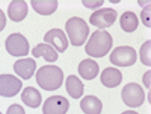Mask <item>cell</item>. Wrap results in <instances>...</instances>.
<instances>
[{
    "instance_id": "cell-2",
    "label": "cell",
    "mask_w": 151,
    "mask_h": 114,
    "mask_svg": "<svg viewBox=\"0 0 151 114\" xmlns=\"http://www.w3.org/2000/svg\"><path fill=\"white\" fill-rule=\"evenodd\" d=\"M64 75L62 70L54 65L44 66L36 73L38 85L45 91H55L61 87Z\"/></svg>"
},
{
    "instance_id": "cell-13",
    "label": "cell",
    "mask_w": 151,
    "mask_h": 114,
    "mask_svg": "<svg viewBox=\"0 0 151 114\" xmlns=\"http://www.w3.org/2000/svg\"><path fill=\"white\" fill-rule=\"evenodd\" d=\"M7 13L12 21L21 22L27 16L28 13V6L25 1L15 0L9 4Z\"/></svg>"
},
{
    "instance_id": "cell-22",
    "label": "cell",
    "mask_w": 151,
    "mask_h": 114,
    "mask_svg": "<svg viewBox=\"0 0 151 114\" xmlns=\"http://www.w3.org/2000/svg\"><path fill=\"white\" fill-rule=\"evenodd\" d=\"M141 18L143 24L146 27H150V4L144 7L141 13Z\"/></svg>"
},
{
    "instance_id": "cell-24",
    "label": "cell",
    "mask_w": 151,
    "mask_h": 114,
    "mask_svg": "<svg viewBox=\"0 0 151 114\" xmlns=\"http://www.w3.org/2000/svg\"><path fill=\"white\" fill-rule=\"evenodd\" d=\"M82 4L86 8L91 9H95L99 8L104 4V1H82Z\"/></svg>"
},
{
    "instance_id": "cell-18",
    "label": "cell",
    "mask_w": 151,
    "mask_h": 114,
    "mask_svg": "<svg viewBox=\"0 0 151 114\" xmlns=\"http://www.w3.org/2000/svg\"><path fill=\"white\" fill-rule=\"evenodd\" d=\"M65 87L68 95L73 99H79L83 95L84 84L76 75H70L66 79Z\"/></svg>"
},
{
    "instance_id": "cell-28",
    "label": "cell",
    "mask_w": 151,
    "mask_h": 114,
    "mask_svg": "<svg viewBox=\"0 0 151 114\" xmlns=\"http://www.w3.org/2000/svg\"><path fill=\"white\" fill-rule=\"evenodd\" d=\"M0 114H2V113H1V112H0Z\"/></svg>"
},
{
    "instance_id": "cell-3",
    "label": "cell",
    "mask_w": 151,
    "mask_h": 114,
    "mask_svg": "<svg viewBox=\"0 0 151 114\" xmlns=\"http://www.w3.org/2000/svg\"><path fill=\"white\" fill-rule=\"evenodd\" d=\"M65 30L69 37L71 45L81 47L84 44L89 34V27L82 18L72 17L66 22Z\"/></svg>"
},
{
    "instance_id": "cell-16",
    "label": "cell",
    "mask_w": 151,
    "mask_h": 114,
    "mask_svg": "<svg viewBox=\"0 0 151 114\" xmlns=\"http://www.w3.org/2000/svg\"><path fill=\"white\" fill-rule=\"evenodd\" d=\"M21 100L28 107L37 108L41 104L42 97L36 88L27 87L21 93Z\"/></svg>"
},
{
    "instance_id": "cell-14",
    "label": "cell",
    "mask_w": 151,
    "mask_h": 114,
    "mask_svg": "<svg viewBox=\"0 0 151 114\" xmlns=\"http://www.w3.org/2000/svg\"><path fill=\"white\" fill-rule=\"evenodd\" d=\"M78 73L85 80H91L99 73V64L94 60L86 58L80 62L78 66Z\"/></svg>"
},
{
    "instance_id": "cell-10",
    "label": "cell",
    "mask_w": 151,
    "mask_h": 114,
    "mask_svg": "<svg viewBox=\"0 0 151 114\" xmlns=\"http://www.w3.org/2000/svg\"><path fill=\"white\" fill-rule=\"evenodd\" d=\"M44 41L53 45L60 53H63L68 47V41L65 34L60 29H52L46 33Z\"/></svg>"
},
{
    "instance_id": "cell-9",
    "label": "cell",
    "mask_w": 151,
    "mask_h": 114,
    "mask_svg": "<svg viewBox=\"0 0 151 114\" xmlns=\"http://www.w3.org/2000/svg\"><path fill=\"white\" fill-rule=\"evenodd\" d=\"M69 107V102L65 97L54 95L46 99L42 106V112L43 114H65Z\"/></svg>"
},
{
    "instance_id": "cell-17",
    "label": "cell",
    "mask_w": 151,
    "mask_h": 114,
    "mask_svg": "<svg viewBox=\"0 0 151 114\" xmlns=\"http://www.w3.org/2000/svg\"><path fill=\"white\" fill-rule=\"evenodd\" d=\"M32 54L35 58L43 56L46 61L53 63L58 59V54L56 50L47 44L40 43L32 49Z\"/></svg>"
},
{
    "instance_id": "cell-1",
    "label": "cell",
    "mask_w": 151,
    "mask_h": 114,
    "mask_svg": "<svg viewBox=\"0 0 151 114\" xmlns=\"http://www.w3.org/2000/svg\"><path fill=\"white\" fill-rule=\"evenodd\" d=\"M112 36L105 30H97L92 33L85 46V51L93 58H102L107 55L113 47Z\"/></svg>"
},
{
    "instance_id": "cell-5",
    "label": "cell",
    "mask_w": 151,
    "mask_h": 114,
    "mask_svg": "<svg viewBox=\"0 0 151 114\" xmlns=\"http://www.w3.org/2000/svg\"><path fill=\"white\" fill-rule=\"evenodd\" d=\"M137 60L136 51L129 46L117 47L112 51L110 61L113 65L119 67H129L133 66Z\"/></svg>"
},
{
    "instance_id": "cell-26",
    "label": "cell",
    "mask_w": 151,
    "mask_h": 114,
    "mask_svg": "<svg viewBox=\"0 0 151 114\" xmlns=\"http://www.w3.org/2000/svg\"><path fill=\"white\" fill-rule=\"evenodd\" d=\"M150 71H148V72H146L144 74V76L143 78V82L144 83L145 86L148 89H150Z\"/></svg>"
},
{
    "instance_id": "cell-23",
    "label": "cell",
    "mask_w": 151,
    "mask_h": 114,
    "mask_svg": "<svg viewBox=\"0 0 151 114\" xmlns=\"http://www.w3.org/2000/svg\"><path fill=\"white\" fill-rule=\"evenodd\" d=\"M6 114H25V111L23 106L19 104H14L8 108Z\"/></svg>"
},
{
    "instance_id": "cell-21",
    "label": "cell",
    "mask_w": 151,
    "mask_h": 114,
    "mask_svg": "<svg viewBox=\"0 0 151 114\" xmlns=\"http://www.w3.org/2000/svg\"><path fill=\"white\" fill-rule=\"evenodd\" d=\"M150 47H151V41L150 40L146 41L143 44L142 46L140 49V59H141V63L143 65L150 66H151L150 61Z\"/></svg>"
},
{
    "instance_id": "cell-12",
    "label": "cell",
    "mask_w": 151,
    "mask_h": 114,
    "mask_svg": "<svg viewBox=\"0 0 151 114\" xmlns=\"http://www.w3.org/2000/svg\"><path fill=\"white\" fill-rule=\"evenodd\" d=\"M101 82L105 87L114 88L119 85L122 80V74L120 71L113 67L105 69L101 73Z\"/></svg>"
},
{
    "instance_id": "cell-11",
    "label": "cell",
    "mask_w": 151,
    "mask_h": 114,
    "mask_svg": "<svg viewBox=\"0 0 151 114\" xmlns=\"http://www.w3.org/2000/svg\"><path fill=\"white\" fill-rule=\"evenodd\" d=\"M36 67V61L31 58L19 59L16 61L14 64V70L15 73L25 80H27L32 78L35 71Z\"/></svg>"
},
{
    "instance_id": "cell-25",
    "label": "cell",
    "mask_w": 151,
    "mask_h": 114,
    "mask_svg": "<svg viewBox=\"0 0 151 114\" xmlns=\"http://www.w3.org/2000/svg\"><path fill=\"white\" fill-rule=\"evenodd\" d=\"M6 24V18L4 13L0 9V32L4 29Z\"/></svg>"
},
{
    "instance_id": "cell-4",
    "label": "cell",
    "mask_w": 151,
    "mask_h": 114,
    "mask_svg": "<svg viewBox=\"0 0 151 114\" xmlns=\"http://www.w3.org/2000/svg\"><path fill=\"white\" fill-rule=\"evenodd\" d=\"M121 97L125 105L130 108L141 106L145 101V92L139 84L130 82L122 88Z\"/></svg>"
},
{
    "instance_id": "cell-27",
    "label": "cell",
    "mask_w": 151,
    "mask_h": 114,
    "mask_svg": "<svg viewBox=\"0 0 151 114\" xmlns=\"http://www.w3.org/2000/svg\"><path fill=\"white\" fill-rule=\"evenodd\" d=\"M121 114H139V113L134 111H126L123 112V113H122Z\"/></svg>"
},
{
    "instance_id": "cell-15",
    "label": "cell",
    "mask_w": 151,
    "mask_h": 114,
    "mask_svg": "<svg viewBox=\"0 0 151 114\" xmlns=\"http://www.w3.org/2000/svg\"><path fill=\"white\" fill-rule=\"evenodd\" d=\"M80 108L85 114H101L103 104L98 97L87 95L81 100Z\"/></svg>"
},
{
    "instance_id": "cell-19",
    "label": "cell",
    "mask_w": 151,
    "mask_h": 114,
    "mask_svg": "<svg viewBox=\"0 0 151 114\" xmlns=\"http://www.w3.org/2000/svg\"><path fill=\"white\" fill-rule=\"evenodd\" d=\"M31 6L37 14L43 16L51 15L56 11L58 7V1L56 0L49 1H30Z\"/></svg>"
},
{
    "instance_id": "cell-20",
    "label": "cell",
    "mask_w": 151,
    "mask_h": 114,
    "mask_svg": "<svg viewBox=\"0 0 151 114\" xmlns=\"http://www.w3.org/2000/svg\"><path fill=\"white\" fill-rule=\"evenodd\" d=\"M119 23L123 30L127 32H132L137 29L139 21L135 13L126 12L121 16Z\"/></svg>"
},
{
    "instance_id": "cell-8",
    "label": "cell",
    "mask_w": 151,
    "mask_h": 114,
    "mask_svg": "<svg viewBox=\"0 0 151 114\" xmlns=\"http://www.w3.org/2000/svg\"><path fill=\"white\" fill-rule=\"evenodd\" d=\"M23 87L21 80L11 74L0 75V96L13 97L21 91Z\"/></svg>"
},
{
    "instance_id": "cell-7",
    "label": "cell",
    "mask_w": 151,
    "mask_h": 114,
    "mask_svg": "<svg viewBox=\"0 0 151 114\" xmlns=\"http://www.w3.org/2000/svg\"><path fill=\"white\" fill-rule=\"evenodd\" d=\"M117 17V13L112 8H104L96 11L89 18V23L100 29L112 26Z\"/></svg>"
},
{
    "instance_id": "cell-6",
    "label": "cell",
    "mask_w": 151,
    "mask_h": 114,
    "mask_svg": "<svg viewBox=\"0 0 151 114\" xmlns=\"http://www.w3.org/2000/svg\"><path fill=\"white\" fill-rule=\"evenodd\" d=\"M5 46L7 52L16 57L27 56L30 49L26 38L19 32L11 34L6 38Z\"/></svg>"
}]
</instances>
